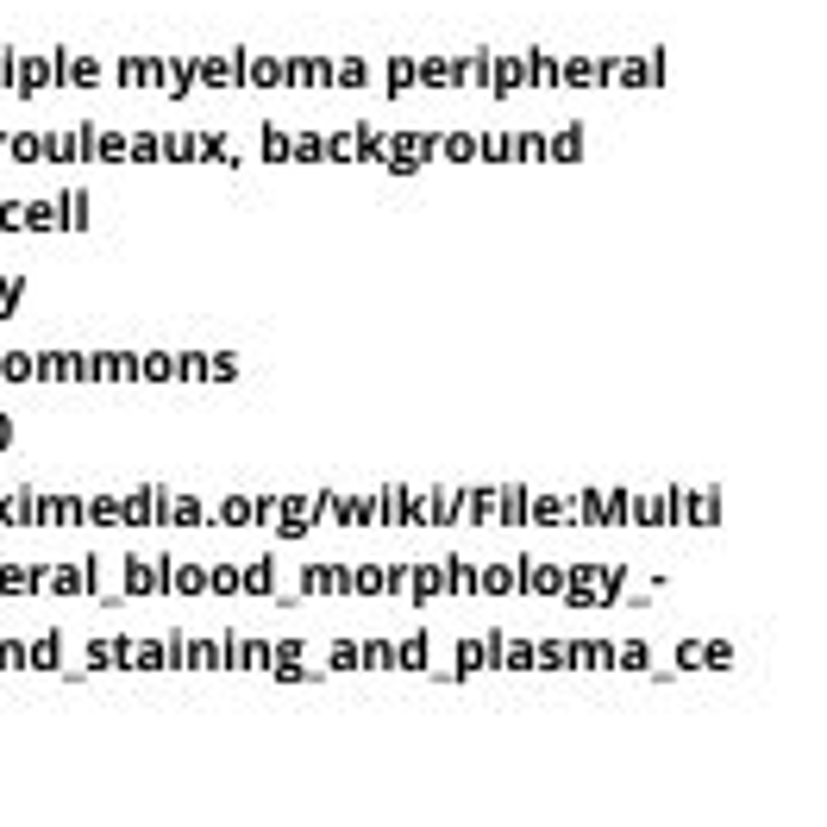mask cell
<instances>
[{
  "mask_svg": "<svg viewBox=\"0 0 827 827\" xmlns=\"http://www.w3.org/2000/svg\"><path fill=\"white\" fill-rule=\"evenodd\" d=\"M239 88H282V57H245Z\"/></svg>",
  "mask_w": 827,
  "mask_h": 827,
  "instance_id": "20",
  "label": "cell"
},
{
  "mask_svg": "<svg viewBox=\"0 0 827 827\" xmlns=\"http://www.w3.org/2000/svg\"><path fill=\"white\" fill-rule=\"evenodd\" d=\"M326 671H358V646L333 640V646H326Z\"/></svg>",
  "mask_w": 827,
  "mask_h": 827,
  "instance_id": "44",
  "label": "cell"
},
{
  "mask_svg": "<svg viewBox=\"0 0 827 827\" xmlns=\"http://www.w3.org/2000/svg\"><path fill=\"white\" fill-rule=\"evenodd\" d=\"M138 383H176V351H145L138 358Z\"/></svg>",
  "mask_w": 827,
  "mask_h": 827,
  "instance_id": "21",
  "label": "cell"
},
{
  "mask_svg": "<svg viewBox=\"0 0 827 827\" xmlns=\"http://www.w3.org/2000/svg\"><path fill=\"white\" fill-rule=\"evenodd\" d=\"M170 596H207V571L201 564H170Z\"/></svg>",
  "mask_w": 827,
  "mask_h": 827,
  "instance_id": "23",
  "label": "cell"
},
{
  "mask_svg": "<svg viewBox=\"0 0 827 827\" xmlns=\"http://www.w3.org/2000/svg\"><path fill=\"white\" fill-rule=\"evenodd\" d=\"M82 527H126L120 495H88V502H82Z\"/></svg>",
  "mask_w": 827,
  "mask_h": 827,
  "instance_id": "18",
  "label": "cell"
},
{
  "mask_svg": "<svg viewBox=\"0 0 827 827\" xmlns=\"http://www.w3.org/2000/svg\"><path fill=\"white\" fill-rule=\"evenodd\" d=\"M408 589V564H383V596H401Z\"/></svg>",
  "mask_w": 827,
  "mask_h": 827,
  "instance_id": "47",
  "label": "cell"
},
{
  "mask_svg": "<svg viewBox=\"0 0 827 827\" xmlns=\"http://www.w3.org/2000/svg\"><path fill=\"white\" fill-rule=\"evenodd\" d=\"M13 57H19V51H13V44H0V94H7V88H13Z\"/></svg>",
  "mask_w": 827,
  "mask_h": 827,
  "instance_id": "50",
  "label": "cell"
},
{
  "mask_svg": "<svg viewBox=\"0 0 827 827\" xmlns=\"http://www.w3.org/2000/svg\"><path fill=\"white\" fill-rule=\"evenodd\" d=\"M414 76H420V88H452V57H420Z\"/></svg>",
  "mask_w": 827,
  "mask_h": 827,
  "instance_id": "35",
  "label": "cell"
},
{
  "mask_svg": "<svg viewBox=\"0 0 827 827\" xmlns=\"http://www.w3.org/2000/svg\"><path fill=\"white\" fill-rule=\"evenodd\" d=\"M239 376V358L232 351H207V383H232Z\"/></svg>",
  "mask_w": 827,
  "mask_h": 827,
  "instance_id": "42",
  "label": "cell"
},
{
  "mask_svg": "<svg viewBox=\"0 0 827 827\" xmlns=\"http://www.w3.org/2000/svg\"><path fill=\"white\" fill-rule=\"evenodd\" d=\"M0 157H7V132H0Z\"/></svg>",
  "mask_w": 827,
  "mask_h": 827,
  "instance_id": "53",
  "label": "cell"
},
{
  "mask_svg": "<svg viewBox=\"0 0 827 827\" xmlns=\"http://www.w3.org/2000/svg\"><path fill=\"white\" fill-rule=\"evenodd\" d=\"M577 157H583V120H564L546 138V163H577Z\"/></svg>",
  "mask_w": 827,
  "mask_h": 827,
  "instance_id": "10",
  "label": "cell"
},
{
  "mask_svg": "<svg viewBox=\"0 0 827 827\" xmlns=\"http://www.w3.org/2000/svg\"><path fill=\"white\" fill-rule=\"evenodd\" d=\"M614 671H652V646L646 640H621L614 646Z\"/></svg>",
  "mask_w": 827,
  "mask_h": 827,
  "instance_id": "29",
  "label": "cell"
},
{
  "mask_svg": "<svg viewBox=\"0 0 827 827\" xmlns=\"http://www.w3.org/2000/svg\"><path fill=\"white\" fill-rule=\"evenodd\" d=\"M239 596H276V558L239 564Z\"/></svg>",
  "mask_w": 827,
  "mask_h": 827,
  "instance_id": "11",
  "label": "cell"
},
{
  "mask_svg": "<svg viewBox=\"0 0 827 827\" xmlns=\"http://www.w3.org/2000/svg\"><path fill=\"white\" fill-rule=\"evenodd\" d=\"M533 671H571V646H564V640H539L533 646Z\"/></svg>",
  "mask_w": 827,
  "mask_h": 827,
  "instance_id": "28",
  "label": "cell"
},
{
  "mask_svg": "<svg viewBox=\"0 0 827 827\" xmlns=\"http://www.w3.org/2000/svg\"><path fill=\"white\" fill-rule=\"evenodd\" d=\"M289 163H326V132L301 126V132H295V145H289Z\"/></svg>",
  "mask_w": 827,
  "mask_h": 827,
  "instance_id": "22",
  "label": "cell"
},
{
  "mask_svg": "<svg viewBox=\"0 0 827 827\" xmlns=\"http://www.w3.org/2000/svg\"><path fill=\"white\" fill-rule=\"evenodd\" d=\"M351 596H383V564H358L351 571Z\"/></svg>",
  "mask_w": 827,
  "mask_h": 827,
  "instance_id": "40",
  "label": "cell"
},
{
  "mask_svg": "<svg viewBox=\"0 0 827 827\" xmlns=\"http://www.w3.org/2000/svg\"><path fill=\"white\" fill-rule=\"evenodd\" d=\"M26 671H63V633H38V640L26 646Z\"/></svg>",
  "mask_w": 827,
  "mask_h": 827,
  "instance_id": "13",
  "label": "cell"
},
{
  "mask_svg": "<svg viewBox=\"0 0 827 827\" xmlns=\"http://www.w3.org/2000/svg\"><path fill=\"white\" fill-rule=\"evenodd\" d=\"M333 571H339V564H307V571H301V589H295V602H307V596H333Z\"/></svg>",
  "mask_w": 827,
  "mask_h": 827,
  "instance_id": "24",
  "label": "cell"
},
{
  "mask_svg": "<svg viewBox=\"0 0 827 827\" xmlns=\"http://www.w3.org/2000/svg\"><path fill=\"white\" fill-rule=\"evenodd\" d=\"M44 564H0V596H38Z\"/></svg>",
  "mask_w": 827,
  "mask_h": 827,
  "instance_id": "17",
  "label": "cell"
},
{
  "mask_svg": "<svg viewBox=\"0 0 827 827\" xmlns=\"http://www.w3.org/2000/svg\"><path fill=\"white\" fill-rule=\"evenodd\" d=\"M376 76H370V63L364 57H345V63H333V88H370Z\"/></svg>",
  "mask_w": 827,
  "mask_h": 827,
  "instance_id": "32",
  "label": "cell"
},
{
  "mask_svg": "<svg viewBox=\"0 0 827 827\" xmlns=\"http://www.w3.org/2000/svg\"><path fill=\"white\" fill-rule=\"evenodd\" d=\"M51 527H82V495H57V521Z\"/></svg>",
  "mask_w": 827,
  "mask_h": 827,
  "instance_id": "45",
  "label": "cell"
},
{
  "mask_svg": "<svg viewBox=\"0 0 827 827\" xmlns=\"http://www.w3.org/2000/svg\"><path fill=\"white\" fill-rule=\"evenodd\" d=\"M19 220H26V201H0V232H19Z\"/></svg>",
  "mask_w": 827,
  "mask_h": 827,
  "instance_id": "49",
  "label": "cell"
},
{
  "mask_svg": "<svg viewBox=\"0 0 827 827\" xmlns=\"http://www.w3.org/2000/svg\"><path fill=\"white\" fill-rule=\"evenodd\" d=\"M445 596V571L439 564H408V589H401V602H439Z\"/></svg>",
  "mask_w": 827,
  "mask_h": 827,
  "instance_id": "7",
  "label": "cell"
},
{
  "mask_svg": "<svg viewBox=\"0 0 827 827\" xmlns=\"http://www.w3.org/2000/svg\"><path fill=\"white\" fill-rule=\"evenodd\" d=\"M495 514H502V527H527V483L521 477L495 489Z\"/></svg>",
  "mask_w": 827,
  "mask_h": 827,
  "instance_id": "14",
  "label": "cell"
},
{
  "mask_svg": "<svg viewBox=\"0 0 827 827\" xmlns=\"http://www.w3.org/2000/svg\"><path fill=\"white\" fill-rule=\"evenodd\" d=\"M383 88H389V94H408V88H420V76H414V57H389V63H383Z\"/></svg>",
  "mask_w": 827,
  "mask_h": 827,
  "instance_id": "25",
  "label": "cell"
},
{
  "mask_svg": "<svg viewBox=\"0 0 827 827\" xmlns=\"http://www.w3.org/2000/svg\"><path fill=\"white\" fill-rule=\"evenodd\" d=\"M483 88H489V94H502V101H508L514 88H527V57H495V51H489V76H483Z\"/></svg>",
  "mask_w": 827,
  "mask_h": 827,
  "instance_id": "5",
  "label": "cell"
},
{
  "mask_svg": "<svg viewBox=\"0 0 827 827\" xmlns=\"http://www.w3.org/2000/svg\"><path fill=\"white\" fill-rule=\"evenodd\" d=\"M113 82L120 88H163V57H120L113 63Z\"/></svg>",
  "mask_w": 827,
  "mask_h": 827,
  "instance_id": "6",
  "label": "cell"
},
{
  "mask_svg": "<svg viewBox=\"0 0 827 827\" xmlns=\"http://www.w3.org/2000/svg\"><path fill=\"white\" fill-rule=\"evenodd\" d=\"M439 157H452V163H470V157H477V132H439Z\"/></svg>",
  "mask_w": 827,
  "mask_h": 827,
  "instance_id": "30",
  "label": "cell"
},
{
  "mask_svg": "<svg viewBox=\"0 0 827 827\" xmlns=\"http://www.w3.org/2000/svg\"><path fill=\"white\" fill-rule=\"evenodd\" d=\"M0 665H7V671H26V640H0Z\"/></svg>",
  "mask_w": 827,
  "mask_h": 827,
  "instance_id": "46",
  "label": "cell"
},
{
  "mask_svg": "<svg viewBox=\"0 0 827 827\" xmlns=\"http://www.w3.org/2000/svg\"><path fill=\"white\" fill-rule=\"evenodd\" d=\"M0 383H38V376H32V351H0Z\"/></svg>",
  "mask_w": 827,
  "mask_h": 827,
  "instance_id": "36",
  "label": "cell"
},
{
  "mask_svg": "<svg viewBox=\"0 0 827 827\" xmlns=\"http://www.w3.org/2000/svg\"><path fill=\"white\" fill-rule=\"evenodd\" d=\"M94 157H101V163H126V132H101V138H94Z\"/></svg>",
  "mask_w": 827,
  "mask_h": 827,
  "instance_id": "43",
  "label": "cell"
},
{
  "mask_svg": "<svg viewBox=\"0 0 827 827\" xmlns=\"http://www.w3.org/2000/svg\"><path fill=\"white\" fill-rule=\"evenodd\" d=\"M527 88H558V57L527 51Z\"/></svg>",
  "mask_w": 827,
  "mask_h": 827,
  "instance_id": "33",
  "label": "cell"
},
{
  "mask_svg": "<svg viewBox=\"0 0 827 827\" xmlns=\"http://www.w3.org/2000/svg\"><path fill=\"white\" fill-rule=\"evenodd\" d=\"M0 351H7V345H0Z\"/></svg>",
  "mask_w": 827,
  "mask_h": 827,
  "instance_id": "54",
  "label": "cell"
},
{
  "mask_svg": "<svg viewBox=\"0 0 827 827\" xmlns=\"http://www.w3.org/2000/svg\"><path fill=\"white\" fill-rule=\"evenodd\" d=\"M358 671H395V646L389 640H364L358 646Z\"/></svg>",
  "mask_w": 827,
  "mask_h": 827,
  "instance_id": "34",
  "label": "cell"
},
{
  "mask_svg": "<svg viewBox=\"0 0 827 827\" xmlns=\"http://www.w3.org/2000/svg\"><path fill=\"white\" fill-rule=\"evenodd\" d=\"M163 94H170V101L195 94V57H163Z\"/></svg>",
  "mask_w": 827,
  "mask_h": 827,
  "instance_id": "16",
  "label": "cell"
},
{
  "mask_svg": "<svg viewBox=\"0 0 827 827\" xmlns=\"http://www.w3.org/2000/svg\"><path fill=\"white\" fill-rule=\"evenodd\" d=\"M176 383H207V351H176Z\"/></svg>",
  "mask_w": 827,
  "mask_h": 827,
  "instance_id": "38",
  "label": "cell"
},
{
  "mask_svg": "<svg viewBox=\"0 0 827 827\" xmlns=\"http://www.w3.org/2000/svg\"><path fill=\"white\" fill-rule=\"evenodd\" d=\"M188 163H226V170H239L245 157L226 132H188Z\"/></svg>",
  "mask_w": 827,
  "mask_h": 827,
  "instance_id": "3",
  "label": "cell"
},
{
  "mask_svg": "<svg viewBox=\"0 0 827 827\" xmlns=\"http://www.w3.org/2000/svg\"><path fill=\"white\" fill-rule=\"evenodd\" d=\"M207 596H239V564H214L207 571Z\"/></svg>",
  "mask_w": 827,
  "mask_h": 827,
  "instance_id": "39",
  "label": "cell"
},
{
  "mask_svg": "<svg viewBox=\"0 0 827 827\" xmlns=\"http://www.w3.org/2000/svg\"><path fill=\"white\" fill-rule=\"evenodd\" d=\"M289 145H295V132L282 120H264V132H257V157H264V163H289Z\"/></svg>",
  "mask_w": 827,
  "mask_h": 827,
  "instance_id": "15",
  "label": "cell"
},
{
  "mask_svg": "<svg viewBox=\"0 0 827 827\" xmlns=\"http://www.w3.org/2000/svg\"><path fill=\"white\" fill-rule=\"evenodd\" d=\"M677 665H683V671H696V665H708V646H702V640H690V646H677Z\"/></svg>",
  "mask_w": 827,
  "mask_h": 827,
  "instance_id": "48",
  "label": "cell"
},
{
  "mask_svg": "<svg viewBox=\"0 0 827 827\" xmlns=\"http://www.w3.org/2000/svg\"><path fill=\"white\" fill-rule=\"evenodd\" d=\"M13 445V414H0V452Z\"/></svg>",
  "mask_w": 827,
  "mask_h": 827,
  "instance_id": "52",
  "label": "cell"
},
{
  "mask_svg": "<svg viewBox=\"0 0 827 827\" xmlns=\"http://www.w3.org/2000/svg\"><path fill=\"white\" fill-rule=\"evenodd\" d=\"M464 521H470V527H489V521H495V489H464Z\"/></svg>",
  "mask_w": 827,
  "mask_h": 827,
  "instance_id": "27",
  "label": "cell"
},
{
  "mask_svg": "<svg viewBox=\"0 0 827 827\" xmlns=\"http://www.w3.org/2000/svg\"><path fill=\"white\" fill-rule=\"evenodd\" d=\"M439 571H445V596H477V564H470V558L452 552Z\"/></svg>",
  "mask_w": 827,
  "mask_h": 827,
  "instance_id": "19",
  "label": "cell"
},
{
  "mask_svg": "<svg viewBox=\"0 0 827 827\" xmlns=\"http://www.w3.org/2000/svg\"><path fill=\"white\" fill-rule=\"evenodd\" d=\"M19 301H26V270H7L0 276V320H13Z\"/></svg>",
  "mask_w": 827,
  "mask_h": 827,
  "instance_id": "31",
  "label": "cell"
},
{
  "mask_svg": "<svg viewBox=\"0 0 827 827\" xmlns=\"http://www.w3.org/2000/svg\"><path fill=\"white\" fill-rule=\"evenodd\" d=\"M170 564L176 558H126V596H170Z\"/></svg>",
  "mask_w": 827,
  "mask_h": 827,
  "instance_id": "1",
  "label": "cell"
},
{
  "mask_svg": "<svg viewBox=\"0 0 827 827\" xmlns=\"http://www.w3.org/2000/svg\"><path fill=\"white\" fill-rule=\"evenodd\" d=\"M527 527H571V495H539V489H527Z\"/></svg>",
  "mask_w": 827,
  "mask_h": 827,
  "instance_id": "4",
  "label": "cell"
},
{
  "mask_svg": "<svg viewBox=\"0 0 827 827\" xmlns=\"http://www.w3.org/2000/svg\"><path fill=\"white\" fill-rule=\"evenodd\" d=\"M708 665H734V646H727V640H708Z\"/></svg>",
  "mask_w": 827,
  "mask_h": 827,
  "instance_id": "51",
  "label": "cell"
},
{
  "mask_svg": "<svg viewBox=\"0 0 827 827\" xmlns=\"http://www.w3.org/2000/svg\"><path fill=\"white\" fill-rule=\"evenodd\" d=\"M57 201V232H82L88 226V188H63V195H51Z\"/></svg>",
  "mask_w": 827,
  "mask_h": 827,
  "instance_id": "12",
  "label": "cell"
},
{
  "mask_svg": "<svg viewBox=\"0 0 827 827\" xmlns=\"http://www.w3.org/2000/svg\"><path fill=\"white\" fill-rule=\"evenodd\" d=\"M7 157L13 163H44V132H7Z\"/></svg>",
  "mask_w": 827,
  "mask_h": 827,
  "instance_id": "26",
  "label": "cell"
},
{
  "mask_svg": "<svg viewBox=\"0 0 827 827\" xmlns=\"http://www.w3.org/2000/svg\"><path fill=\"white\" fill-rule=\"evenodd\" d=\"M251 51H226V57H195V88H239Z\"/></svg>",
  "mask_w": 827,
  "mask_h": 827,
  "instance_id": "2",
  "label": "cell"
},
{
  "mask_svg": "<svg viewBox=\"0 0 827 827\" xmlns=\"http://www.w3.org/2000/svg\"><path fill=\"white\" fill-rule=\"evenodd\" d=\"M57 226V201L44 195V201H26V220H19V232H51Z\"/></svg>",
  "mask_w": 827,
  "mask_h": 827,
  "instance_id": "37",
  "label": "cell"
},
{
  "mask_svg": "<svg viewBox=\"0 0 827 827\" xmlns=\"http://www.w3.org/2000/svg\"><path fill=\"white\" fill-rule=\"evenodd\" d=\"M477 596H521V558H514V564H483V571H477Z\"/></svg>",
  "mask_w": 827,
  "mask_h": 827,
  "instance_id": "8",
  "label": "cell"
},
{
  "mask_svg": "<svg viewBox=\"0 0 827 827\" xmlns=\"http://www.w3.org/2000/svg\"><path fill=\"white\" fill-rule=\"evenodd\" d=\"M395 671H433V633L427 627H414L408 640L395 646Z\"/></svg>",
  "mask_w": 827,
  "mask_h": 827,
  "instance_id": "9",
  "label": "cell"
},
{
  "mask_svg": "<svg viewBox=\"0 0 827 827\" xmlns=\"http://www.w3.org/2000/svg\"><path fill=\"white\" fill-rule=\"evenodd\" d=\"M126 157H132V163H157V157H163L157 132H132V138H126Z\"/></svg>",
  "mask_w": 827,
  "mask_h": 827,
  "instance_id": "41",
  "label": "cell"
}]
</instances>
